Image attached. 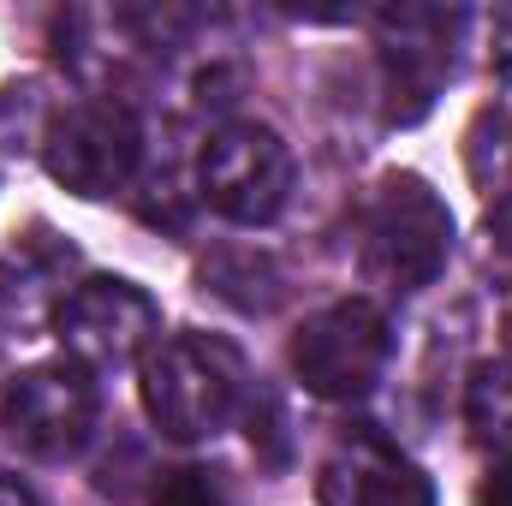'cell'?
<instances>
[{"label": "cell", "mask_w": 512, "mask_h": 506, "mask_svg": "<svg viewBox=\"0 0 512 506\" xmlns=\"http://www.w3.org/2000/svg\"><path fill=\"white\" fill-rule=\"evenodd\" d=\"M143 411L167 441H209L221 435L245 405V358L227 340L209 334H173L155 340L143 358Z\"/></svg>", "instance_id": "obj_1"}, {"label": "cell", "mask_w": 512, "mask_h": 506, "mask_svg": "<svg viewBox=\"0 0 512 506\" xmlns=\"http://www.w3.org/2000/svg\"><path fill=\"white\" fill-rule=\"evenodd\" d=\"M453 256V209L423 173H387L364 215V274L393 298L423 292Z\"/></svg>", "instance_id": "obj_2"}, {"label": "cell", "mask_w": 512, "mask_h": 506, "mask_svg": "<svg viewBox=\"0 0 512 506\" xmlns=\"http://www.w3.org/2000/svg\"><path fill=\"white\" fill-rule=\"evenodd\" d=\"M393 352V328L370 298H340L316 316H304V328L292 334V376L304 393L346 405L364 399L387 370Z\"/></svg>", "instance_id": "obj_3"}, {"label": "cell", "mask_w": 512, "mask_h": 506, "mask_svg": "<svg viewBox=\"0 0 512 506\" xmlns=\"http://www.w3.org/2000/svg\"><path fill=\"white\" fill-rule=\"evenodd\" d=\"M292 149L274 126H221L203 143V161H197V185H203V203L239 227H268L286 197H292Z\"/></svg>", "instance_id": "obj_4"}, {"label": "cell", "mask_w": 512, "mask_h": 506, "mask_svg": "<svg viewBox=\"0 0 512 506\" xmlns=\"http://www.w3.org/2000/svg\"><path fill=\"white\" fill-rule=\"evenodd\" d=\"M465 12L447 6H393L382 12V96L387 126H417L459 66Z\"/></svg>", "instance_id": "obj_5"}, {"label": "cell", "mask_w": 512, "mask_h": 506, "mask_svg": "<svg viewBox=\"0 0 512 506\" xmlns=\"http://www.w3.org/2000/svg\"><path fill=\"white\" fill-rule=\"evenodd\" d=\"M54 328H60V346H66V358L78 370H126V364L155 352L161 310H155V298L137 280L102 274V280L72 286V298L60 304Z\"/></svg>", "instance_id": "obj_6"}, {"label": "cell", "mask_w": 512, "mask_h": 506, "mask_svg": "<svg viewBox=\"0 0 512 506\" xmlns=\"http://www.w3.org/2000/svg\"><path fill=\"white\" fill-rule=\"evenodd\" d=\"M137 155H143V131L126 102H78L48 126V143H42L48 173L72 197H90V203L126 191Z\"/></svg>", "instance_id": "obj_7"}, {"label": "cell", "mask_w": 512, "mask_h": 506, "mask_svg": "<svg viewBox=\"0 0 512 506\" xmlns=\"http://www.w3.org/2000/svg\"><path fill=\"white\" fill-rule=\"evenodd\" d=\"M0 423L30 459H72L96 429V387L78 364H36L0 393Z\"/></svg>", "instance_id": "obj_8"}, {"label": "cell", "mask_w": 512, "mask_h": 506, "mask_svg": "<svg viewBox=\"0 0 512 506\" xmlns=\"http://www.w3.org/2000/svg\"><path fill=\"white\" fill-rule=\"evenodd\" d=\"M322 506H435L429 477L376 429H352L334 441V453L316 471Z\"/></svg>", "instance_id": "obj_9"}, {"label": "cell", "mask_w": 512, "mask_h": 506, "mask_svg": "<svg viewBox=\"0 0 512 506\" xmlns=\"http://www.w3.org/2000/svg\"><path fill=\"white\" fill-rule=\"evenodd\" d=\"M72 268L78 251L54 233V227H30L18 233L6 251H0V310L18 316V322H36V316H60V304L72 298Z\"/></svg>", "instance_id": "obj_10"}, {"label": "cell", "mask_w": 512, "mask_h": 506, "mask_svg": "<svg viewBox=\"0 0 512 506\" xmlns=\"http://www.w3.org/2000/svg\"><path fill=\"white\" fill-rule=\"evenodd\" d=\"M465 167L483 197H512V108H483L465 131Z\"/></svg>", "instance_id": "obj_11"}, {"label": "cell", "mask_w": 512, "mask_h": 506, "mask_svg": "<svg viewBox=\"0 0 512 506\" xmlns=\"http://www.w3.org/2000/svg\"><path fill=\"white\" fill-rule=\"evenodd\" d=\"M465 423L477 435V447L489 453H512V358H495L471 376L465 393Z\"/></svg>", "instance_id": "obj_12"}, {"label": "cell", "mask_w": 512, "mask_h": 506, "mask_svg": "<svg viewBox=\"0 0 512 506\" xmlns=\"http://www.w3.org/2000/svg\"><path fill=\"white\" fill-rule=\"evenodd\" d=\"M149 506H233V501H227V483H221L215 471L179 465V471H167V477L155 483Z\"/></svg>", "instance_id": "obj_13"}, {"label": "cell", "mask_w": 512, "mask_h": 506, "mask_svg": "<svg viewBox=\"0 0 512 506\" xmlns=\"http://www.w3.org/2000/svg\"><path fill=\"white\" fill-rule=\"evenodd\" d=\"M483 268L501 286H512V197H501L489 209V221H483Z\"/></svg>", "instance_id": "obj_14"}, {"label": "cell", "mask_w": 512, "mask_h": 506, "mask_svg": "<svg viewBox=\"0 0 512 506\" xmlns=\"http://www.w3.org/2000/svg\"><path fill=\"white\" fill-rule=\"evenodd\" d=\"M471 506H512V465H495V471L483 477V489H477Z\"/></svg>", "instance_id": "obj_15"}, {"label": "cell", "mask_w": 512, "mask_h": 506, "mask_svg": "<svg viewBox=\"0 0 512 506\" xmlns=\"http://www.w3.org/2000/svg\"><path fill=\"white\" fill-rule=\"evenodd\" d=\"M0 506H36V501H30V489H18V483L0 477Z\"/></svg>", "instance_id": "obj_16"}]
</instances>
